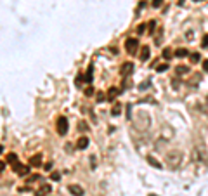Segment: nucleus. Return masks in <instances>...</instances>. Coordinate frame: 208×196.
Here are the masks:
<instances>
[{
  "label": "nucleus",
  "instance_id": "nucleus-1",
  "mask_svg": "<svg viewBox=\"0 0 208 196\" xmlns=\"http://www.w3.org/2000/svg\"><path fill=\"white\" fill-rule=\"evenodd\" d=\"M125 49H127V52H129L130 56H134V54L139 50V40L137 38H127V42H125Z\"/></svg>",
  "mask_w": 208,
  "mask_h": 196
},
{
  "label": "nucleus",
  "instance_id": "nucleus-2",
  "mask_svg": "<svg viewBox=\"0 0 208 196\" xmlns=\"http://www.w3.org/2000/svg\"><path fill=\"white\" fill-rule=\"evenodd\" d=\"M167 160H168V165H170V167H179V165H180V161H182V155H180L179 151L168 153Z\"/></svg>",
  "mask_w": 208,
  "mask_h": 196
},
{
  "label": "nucleus",
  "instance_id": "nucleus-3",
  "mask_svg": "<svg viewBox=\"0 0 208 196\" xmlns=\"http://www.w3.org/2000/svg\"><path fill=\"white\" fill-rule=\"evenodd\" d=\"M57 134L59 135H66L68 134V118L66 116H59L57 118Z\"/></svg>",
  "mask_w": 208,
  "mask_h": 196
},
{
  "label": "nucleus",
  "instance_id": "nucleus-4",
  "mask_svg": "<svg viewBox=\"0 0 208 196\" xmlns=\"http://www.w3.org/2000/svg\"><path fill=\"white\" fill-rule=\"evenodd\" d=\"M132 71H134V64L130 61L129 63H123V64H121V68H120V75H121L123 78H127L129 75H132Z\"/></svg>",
  "mask_w": 208,
  "mask_h": 196
},
{
  "label": "nucleus",
  "instance_id": "nucleus-5",
  "mask_svg": "<svg viewBox=\"0 0 208 196\" xmlns=\"http://www.w3.org/2000/svg\"><path fill=\"white\" fill-rule=\"evenodd\" d=\"M50 191H52L50 184H42V186H40L38 189L35 191V196H49Z\"/></svg>",
  "mask_w": 208,
  "mask_h": 196
},
{
  "label": "nucleus",
  "instance_id": "nucleus-6",
  "mask_svg": "<svg viewBox=\"0 0 208 196\" xmlns=\"http://www.w3.org/2000/svg\"><path fill=\"white\" fill-rule=\"evenodd\" d=\"M68 191H70L73 196H83V194H85L83 187H82V186H78V184H71V186L68 187Z\"/></svg>",
  "mask_w": 208,
  "mask_h": 196
},
{
  "label": "nucleus",
  "instance_id": "nucleus-7",
  "mask_svg": "<svg viewBox=\"0 0 208 196\" xmlns=\"http://www.w3.org/2000/svg\"><path fill=\"white\" fill-rule=\"evenodd\" d=\"M14 172H16L18 175H28L30 168H28L26 165H19V163H16V165H14Z\"/></svg>",
  "mask_w": 208,
  "mask_h": 196
},
{
  "label": "nucleus",
  "instance_id": "nucleus-8",
  "mask_svg": "<svg viewBox=\"0 0 208 196\" xmlns=\"http://www.w3.org/2000/svg\"><path fill=\"white\" fill-rule=\"evenodd\" d=\"M89 142H90L89 137H85V135H83V137H80V139L76 141V148H78V149H87V148H89Z\"/></svg>",
  "mask_w": 208,
  "mask_h": 196
},
{
  "label": "nucleus",
  "instance_id": "nucleus-9",
  "mask_svg": "<svg viewBox=\"0 0 208 196\" xmlns=\"http://www.w3.org/2000/svg\"><path fill=\"white\" fill-rule=\"evenodd\" d=\"M146 160H147V163H149L151 167H155V168H163V165H161V163H159V161L156 160L155 156H151V155H147V156H146Z\"/></svg>",
  "mask_w": 208,
  "mask_h": 196
},
{
  "label": "nucleus",
  "instance_id": "nucleus-10",
  "mask_svg": "<svg viewBox=\"0 0 208 196\" xmlns=\"http://www.w3.org/2000/svg\"><path fill=\"white\" fill-rule=\"evenodd\" d=\"M116 96H118V89L116 87H109L108 89V101H115L116 99Z\"/></svg>",
  "mask_w": 208,
  "mask_h": 196
},
{
  "label": "nucleus",
  "instance_id": "nucleus-11",
  "mask_svg": "<svg viewBox=\"0 0 208 196\" xmlns=\"http://www.w3.org/2000/svg\"><path fill=\"white\" fill-rule=\"evenodd\" d=\"M149 56H151V49L147 47V45H144V47H142V50H141V59H142V61H147V59H149Z\"/></svg>",
  "mask_w": 208,
  "mask_h": 196
},
{
  "label": "nucleus",
  "instance_id": "nucleus-12",
  "mask_svg": "<svg viewBox=\"0 0 208 196\" xmlns=\"http://www.w3.org/2000/svg\"><path fill=\"white\" fill-rule=\"evenodd\" d=\"M161 56H163V59H167V61H170L173 57V50L170 47H165L163 49V52H161Z\"/></svg>",
  "mask_w": 208,
  "mask_h": 196
},
{
  "label": "nucleus",
  "instance_id": "nucleus-13",
  "mask_svg": "<svg viewBox=\"0 0 208 196\" xmlns=\"http://www.w3.org/2000/svg\"><path fill=\"white\" fill-rule=\"evenodd\" d=\"M187 49H175V50H173V56L175 57H187Z\"/></svg>",
  "mask_w": 208,
  "mask_h": 196
},
{
  "label": "nucleus",
  "instance_id": "nucleus-14",
  "mask_svg": "<svg viewBox=\"0 0 208 196\" xmlns=\"http://www.w3.org/2000/svg\"><path fill=\"white\" fill-rule=\"evenodd\" d=\"M7 163H9V165H16V163H18V155H16V153H9V155H7Z\"/></svg>",
  "mask_w": 208,
  "mask_h": 196
},
{
  "label": "nucleus",
  "instance_id": "nucleus-15",
  "mask_svg": "<svg viewBox=\"0 0 208 196\" xmlns=\"http://www.w3.org/2000/svg\"><path fill=\"white\" fill-rule=\"evenodd\" d=\"M30 163L33 167H40V163H42V155H35V156H31Z\"/></svg>",
  "mask_w": 208,
  "mask_h": 196
},
{
  "label": "nucleus",
  "instance_id": "nucleus-16",
  "mask_svg": "<svg viewBox=\"0 0 208 196\" xmlns=\"http://www.w3.org/2000/svg\"><path fill=\"white\" fill-rule=\"evenodd\" d=\"M175 73L177 75H186V73H189V68H187V66H177V68H175Z\"/></svg>",
  "mask_w": 208,
  "mask_h": 196
},
{
  "label": "nucleus",
  "instance_id": "nucleus-17",
  "mask_svg": "<svg viewBox=\"0 0 208 196\" xmlns=\"http://www.w3.org/2000/svg\"><path fill=\"white\" fill-rule=\"evenodd\" d=\"M191 63H199V54H191Z\"/></svg>",
  "mask_w": 208,
  "mask_h": 196
},
{
  "label": "nucleus",
  "instance_id": "nucleus-18",
  "mask_svg": "<svg viewBox=\"0 0 208 196\" xmlns=\"http://www.w3.org/2000/svg\"><path fill=\"white\" fill-rule=\"evenodd\" d=\"M168 70V64H167V63H165V64H159L158 66V71H167Z\"/></svg>",
  "mask_w": 208,
  "mask_h": 196
},
{
  "label": "nucleus",
  "instance_id": "nucleus-19",
  "mask_svg": "<svg viewBox=\"0 0 208 196\" xmlns=\"http://www.w3.org/2000/svg\"><path fill=\"white\" fill-rule=\"evenodd\" d=\"M50 177H52V181H59V179H61V175H59V172H52V175H50Z\"/></svg>",
  "mask_w": 208,
  "mask_h": 196
},
{
  "label": "nucleus",
  "instance_id": "nucleus-20",
  "mask_svg": "<svg viewBox=\"0 0 208 196\" xmlns=\"http://www.w3.org/2000/svg\"><path fill=\"white\" fill-rule=\"evenodd\" d=\"M87 128H89V127H87V123H85V122H80V130H82V132H85Z\"/></svg>",
  "mask_w": 208,
  "mask_h": 196
},
{
  "label": "nucleus",
  "instance_id": "nucleus-21",
  "mask_svg": "<svg viewBox=\"0 0 208 196\" xmlns=\"http://www.w3.org/2000/svg\"><path fill=\"white\" fill-rule=\"evenodd\" d=\"M92 94H94V89H92V87H87V89H85V96H92Z\"/></svg>",
  "mask_w": 208,
  "mask_h": 196
},
{
  "label": "nucleus",
  "instance_id": "nucleus-22",
  "mask_svg": "<svg viewBox=\"0 0 208 196\" xmlns=\"http://www.w3.org/2000/svg\"><path fill=\"white\" fill-rule=\"evenodd\" d=\"M144 30H146V24H141V26L137 28V33H139V35H142V33H144Z\"/></svg>",
  "mask_w": 208,
  "mask_h": 196
},
{
  "label": "nucleus",
  "instance_id": "nucleus-23",
  "mask_svg": "<svg viewBox=\"0 0 208 196\" xmlns=\"http://www.w3.org/2000/svg\"><path fill=\"white\" fill-rule=\"evenodd\" d=\"M161 4H163V0H153V7H159Z\"/></svg>",
  "mask_w": 208,
  "mask_h": 196
},
{
  "label": "nucleus",
  "instance_id": "nucleus-24",
  "mask_svg": "<svg viewBox=\"0 0 208 196\" xmlns=\"http://www.w3.org/2000/svg\"><path fill=\"white\" fill-rule=\"evenodd\" d=\"M40 179V175H31L30 179H28V182H35V181H38Z\"/></svg>",
  "mask_w": 208,
  "mask_h": 196
},
{
  "label": "nucleus",
  "instance_id": "nucleus-25",
  "mask_svg": "<svg viewBox=\"0 0 208 196\" xmlns=\"http://www.w3.org/2000/svg\"><path fill=\"white\" fill-rule=\"evenodd\" d=\"M104 97H106V96H104L102 92H99V94H97V101H99V102H102V101H104Z\"/></svg>",
  "mask_w": 208,
  "mask_h": 196
},
{
  "label": "nucleus",
  "instance_id": "nucleus-26",
  "mask_svg": "<svg viewBox=\"0 0 208 196\" xmlns=\"http://www.w3.org/2000/svg\"><path fill=\"white\" fill-rule=\"evenodd\" d=\"M113 115H115V116H116V115H120V104L113 108Z\"/></svg>",
  "mask_w": 208,
  "mask_h": 196
},
{
  "label": "nucleus",
  "instance_id": "nucleus-27",
  "mask_svg": "<svg viewBox=\"0 0 208 196\" xmlns=\"http://www.w3.org/2000/svg\"><path fill=\"white\" fill-rule=\"evenodd\" d=\"M203 47H208V35L203 37Z\"/></svg>",
  "mask_w": 208,
  "mask_h": 196
},
{
  "label": "nucleus",
  "instance_id": "nucleus-28",
  "mask_svg": "<svg viewBox=\"0 0 208 196\" xmlns=\"http://www.w3.org/2000/svg\"><path fill=\"white\" fill-rule=\"evenodd\" d=\"M203 70L208 71V59H205V61H203Z\"/></svg>",
  "mask_w": 208,
  "mask_h": 196
},
{
  "label": "nucleus",
  "instance_id": "nucleus-29",
  "mask_svg": "<svg viewBox=\"0 0 208 196\" xmlns=\"http://www.w3.org/2000/svg\"><path fill=\"white\" fill-rule=\"evenodd\" d=\"M4 168H5V163L4 161H0V172H4Z\"/></svg>",
  "mask_w": 208,
  "mask_h": 196
},
{
  "label": "nucleus",
  "instance_id": "nucleus-30",
  "mask_svg": "<svg viewBox=\"0 0 208 196\" xmlns=\"http://www.w3.org/2000/svg\"><path fill=\"white\" fill-rule=\"evenodd\" d=\"M2 153H4V148H2V146H0V155H2Z\"/></svg>",
  "mask_w": 208,
  "mask_h": 196
},
{
  "label": "nucleus",
  "instance_id": "nucleus-31",
  "mask_svg": "<svg viewBox=\"0 0 208 196\" xmlns=\"http://www.w3.org/2000/svg\"><path fill=\"white\" fill-rule=\"evenodd\" d=\"M194 2H199V0H194Z\"/></svg>",
  "mask_w": 208,
  "mask_h": 196
},
{
  "label": "nucleus",
  "instance_id": "nucleus-32",
  "mask_svg": "<svg viewBox=\"0 0 208 196\" xmlns=\"http://www.w3.org/2000/svg\"><path fill=\"white\" fill-rule=\"evenodd\" d=\"M151 196H156V194H151Z\"/></svg>",
  "mask_w": 208,
  "mask_h": 196
}]
</instances>
